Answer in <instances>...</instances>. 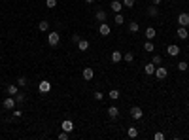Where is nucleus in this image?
Listing matches in <instances>:
<instances>
[{"label":"nucleus","mask_w":189,"mask_h":140,"mask_svg":"<svg viewBox=\"0 0 189 140\" xmlns=\"http://www.w3.org/2000/svg\"><path fill=\"white\" fill-rule=\"evenodd\" d=\"M59 40H61V34L57 30H51L49 34H47V44H49V46H57Z\"/></svg>","instance_id":"f257e3e1"},{"label":"nucleus","mask_w":189,"mask_h":140,"mask_svg":"<svg viewBox=\"0 0 189 140\" xmlns=\"http://www.w3.org/2000/svg\"><path fill=\"white\" fill-rule=\"evenodd\" d=\"M15 97H6V99H4V102H2V106H4V110H15Z\"/></svg>","instance_id":"f03ea898"},{"label":"nucleus","mask_w":189,"mask_h":140,"mask_svg":"<svg viewBox=\"0 0 189 140\" xmlns=\"http://www.w3.org/2000/svg\"><path fill=\"white\" fill-rule=\"evenodd\" d=\"M166 76H169V70H166L165 66H161V65H159V66L155 68V78H157V80H165Z\"/></svg>","instance_id":"7ed1b4c3"},{"label":"nucleus","mask_w":189,"mask_h":140,"mask_svg":"<svg viewBox=\"0 0 189 140\" xmlns=\"http://www.w3.org/2000/svg\"><path fill=\"white\" fill-rule=\"evenodd\" d=\"M142 116H144V112L140 106H132L131 108V117L132 119H142Z\"/></svg>","instance_id":"20e7f679"},{"label":"nucleus","mask_w":189,"mask_h":140,"mask_svg":"<svg viewBox=\"0 0 189 140\" xmlns=\"http://www.w3.org/2000/svg\"><path fill=\"white\" fill-rule=\"evenodd\" d=\"M178 23H180V27H189V13L187 11H181L178 15Z\"/></svg>","instance_id":"39448f33"},{"label":"nucleus","mask_w":189,"mask_h":140,"mask_svg":"<svg viewBox=\"0 0 189 140\" xmlns=\"http://www.w3.org/2000/svg\"><path fill=\"white\" fill-rule=\"evenodd\" d=\"M38 91H40V93H49V91H51V81H47V80L40 81L38 83Z\"/></svg>","instance_id":"423d86ee"},{"label":"nucleus","mask_w":189,"mask_h":140,"mask_svg":"<svg viewBox=\"0 0 189 140\" xmlns=\"http://www.w3.org/2000/svg\"><path fill=\"white\" fill-rule=\"evenodd\" d=\"M180 46H176V44H170L169 47H166V53H169L170 55V57H178V55H180Z\"/></svg>","instance_id":"0eeeda50"},{"label":"nucleus","mask_w":189,"mask_h":140,"mask_svg":"<svg viewBox=\"0 0 189 140\" xmlns=\"http://www.w3.org/2000/svg\"><path fill=\"white\" fill-rule=\"evenodd\" d=\"M93 78H95V70L91 68V66H87L85 70H83V80H85V81H91Z\"/></svg>","instance_id":"6e6552de"},{"label":"nucleus","mask_w":189,"mask_h":140,"mask_svg":"<svg viewBox=\"0 0 189 140\" xmlns=\"http://www.w3.org/2000/svg\"><path fill=\"white\" fill-rule=\"evenodd\" d=\"M178 38L180 40H187L189 38V32H187V27H180V29H178Z\"/></svg>","instance_id":"1a4fd4ad"},{"label":"nucleus","mask_w":189,"mask_h":140,"mask_svg":"<svg viewBox=\"0 0 189 140\" xmlns=\"http://www.w3.org/2000/svg\"><path fill=\"white\" fill-rule=\"evenodd\" d=\"M146 13H148L150 17H157V15H159V8H157L155 4H153V6H148V10H146Z\"/></svg>","instance_id":"9d476101"},{"label":"nucleus","mask_w":189,"mask_h":140,"mask_svg":"<svg viewBox=\"0 0 189 140\" xmlns=\"http://www.w3.org/2000/svg\"><path fill=\"white\" fill-rule=\"evenodd\" d=\"M95 19H96V21H100V23H104V21L108 19V13L104 11V10H99V11L95 13Z\"/></svg>","instance_id":"9b49d317"},{"label":"nucleus","mask_w":189,"mask_h":140,"mask_svg":"<svg viewBox=\"0 0 189 140\" xmlns=\"http://www.w3.org/2000/svg\"><path fill=\"white\" fill-rule=\"evenodd\" d=\"M61 127H62V131H66V132H72V131H74V123L70 121V119H65V121H62V125H61Z\"/></svg>","instance_id":"f8f14e48"},{"label":"nucleus","mask_w":189,"mask_h":140,"mask_svg":"<svg viewBox=\"0 0 189 140\" xmlns=\"http://www.w3.org/2000/svg\"><path fill=\"white\" fill-rule=\"evenodd\" d=\"M99 32H100V36H108V34H110V25L108 23H100Z\"/></svg>","instance_id":"ddd939ff"},{"label":"nucleus","mask_w":189,"mask_h":140,"mask_svg":"<svg viewBox=\"0 0 189 140\" xmlns=\"http://www.w3.org/2000/svg\"><path fill=\"white\" fill-rule=\"evenodd\" d=\"M110 8H112V10H114L115 13H121V10H123V4L119 2V0H114V2H112V4H110Z\"/></svg>","instance_id":"4468645a"},{"label":"nucleus","mask_w":189,"mask_h":140,"mask_svg":"<svg viewBox=\"0 0 189 140\" xmlns=\"http://www.w3.org/2000/svg\"><path fill=\"white\" fill-rule=\"evenodd\" d=\"M108 116L112 117V119H115V117L119 116V108H117V106H110L108 108Z\"/></svg>","instance_id":"2eb2a0df"},{"label":"nucleus","mask_w":189,"mask_h":140,"mask_svg":"<svg viewBox=\"0 0 189 140\" xmlns=\"http://www.w3.org/2000/svg\"><path fill=\"white\" fill-rule=\"evenodd\" d=\"M121 61H123L121 51H112V62H121Z\"/></svg>","instance_id":"dca6fc26"},{"label":"nucleus","mask_w":189,"mask_h":140,"mask_svg":"<svg viewBox=\"0 0 189 140\" xmlns=\"http://www.w3.org/2000/svg\"><path fill=\"white\" fill-rule=\"evenodd\" d=\"M6 93H8V95H11V97H15V95L19 93V87L11 83V85H8V87H6Z\"/></svg>","instance_id":"f3484780"},{"label":"nucleus","mask_w":189,"mask_h":140,"mask_svg":"<svg viewBox=\"0 0 189 140\" xmlns=\"http://www.w3.org/2000/svg\"><path fill=\"white\" fill-rule=\"evenodd\" d=\"M155 68H157V66H155V65H153V62H148V65H146V66H144V72L151 76V74H155Z\"/></svg>","instance_id":"a211bd4d"},{"label":"nucleus","mask_w":189,"mask_h":140,"mask_svg":"<svg viewBox=\"0 0 189 140\" xmlns=\"http://www.w3.org/2000/svg\"><path fill=\"white\" fill-rule=\"evenodd\" d=\"M78 49H80V51H87V49H89V42L80 38V42H78Z\"/></svg>","instance_id":"6ab92c4d"},{"label":"nucleus","mask_w":189,"mask_h":140,"mask_svg":"<svg viewBox=\"0 0 189 140\" xmlns=\"http://www.w3.org/2000/svg\"><path fill=\"white\" fill-rule=\"evenodd\" d=\"M138 30H140V25L136 23V21H131V23H129V32L134 34V32H138Z\"/></svg>","instance_id":"aec40b11"},{"label":"nucleus","mask_w":189,"mask_h":140,"mask_svg":"<svg viewBox=\"0 0 189 140\" xmlns=\"http://www.w3.org/2000/svg\"><path fill=\"white\" fill-rule=\"evenodd\" d=\"M146 38H148V40L155 38V29H153V27H148V29H146Z\"/></svg>","instance_id":"412c9836"},{"label":"nucleus","mask_w":189,"mask_h":140,"mask_svg":"<svg viewBox=\"0 0 189 140\" xmlns=\"http://www.w3.org/2000/svg\"><path fill=\"white\" fill-rule=\"evenodd\" d=\"M127 136H129V138H136V136H138V129H136V127H129V129H127Z\"/></svg>","instance_id":"4be33fe9"},{"label":"nucleus","mask_w":189,"mask_h":140,"mask_svg":"<svg viewBox=\"0 0 189 140\" xmlns=\"http://www.w3.org/2000/svg\"><path fill=\"white\" fill-rule=\"evenodd\" d=\"M38 29H40L42 32L49 30V21H40V23H38Z\"/></svg>","instance_id":"5701e85b"},{"label":"nucleus","mask_w":189,"mask_h":140,"mask_svg":"<svg viewBox=\"0 0 189 140\" xmlns=\"http://www.w3.org/2000/svg\"><path fill=\"white\" fill-rule=\"evenodd\" d=\"M144 49L148 51V53H153V51H155V46L151 44V40H148V42H146V44H144Z\"/></svg>","instance_id":"b1692460"},{"label":"nucleus","mask_w":189,"mask_h":140,"mask_svg":"<svg viewBox=\"0 0 189 140\" xmlns=\"http://www.w3.org/2000/svg\"><path fill=\"white\" fill-rule=\"evenodd\" d=\"M176 68L180 70V72H185V70L189 68V65H187V62H185V61H180V62H178V65H176Z\"/></svg>","instance_id":"393cba45"},{"label":"nucleus","mask_w":189,"mask_h":140,"mask_svg":"<svg viewBox=\"0 0 189 140\" xmlns=\"http://www.w3.org/2000/svg\"><path fill=\"white\" fill-rule=\"evenodd\" d=\"M151 62H153V65H155V66H159L161 65V62H163V57H161V55H153V57H151Z\"/></svg>","instance_id":"a878e982"},{"label":"nucleus","mask_w":189,"mask_h":140,"mask_svg":"<svg viewBox=\"0 0 189 140\" xmlns=\"http://www.w3.org/2000/svg\"><path fill=\"white\" fill-rule=\"evenodd\" d=\"M114 23H115V25H123V23H125V17L121 15V13H115V17H114Z\"/></svg>","instance_id":"bb28decb"},{"label":"nucleus","mask_w":189,"mask_h":140,"mask_svg":"<svg viewBox=\"0 0 189 140\" xmlns=\"http://www.w3.org/2000/svg\"><path fill=\"white\" fill-rule=\"evenodd\" d=\"M123 59H125V62H132L134 61V53H131V51H127L123 55Z\"/></svg>","instance_id":"cd10ccee"},{"label":"nucleus","mask_w":189,"mask_h":140,"mask_svg":"<svg viewBox=\"0 0 189 140\" xmlns=\"http://www.w3.org/2000/svg\"><path fill=\"white\" fill-rule=\"evenodd\" d=\"M108 97H110V99H112V100H117V99H119V91H117V89H112Z\"/></svg>","instance_id":"c85d7f7f"},{"label":"nucleus","mask_w":189,"mask_h":140,"mask_svg":"<svg viewBox=\"0 0 189 140\" xmlns=\"http://www.w3.org/2000/svg\"><path fill=\"white\" fill-rule=\"evenodd\" d=\"M121 4H123V8H132V6H134V0H121Z\"/></svg>","instance_id":"c756f323"},{"label":"nucleus","mask_w":189,"mask_h":140,"mask_svg":"<svg viewBox=\"0 0 189 140\" xmlns=\"http://www.w3.org/2000/svg\"><path fill=\"white\" fill-rule=\"evenodd\" d=\"M23 100H25V93H21V91H19V93L15 95V102H17V104H21Z\"/></svg>","instance_id":"7c9ffc66"},{"label":"nucleus","mask_w":189,"mask_h":140,"mask_svg":"<svg viewBox=\"0 0 189 140\" xmlns=\"http://www.w3.org/2000/svg\"><path fill=\"white\" fill-rule=\"evenodd\" d=\"M17 83H19V87H25V85H27L29 81H27V78H25V76H21V78L17 80Z\"/></svg>","instance_id":"2f4dec72"},{"label":"nucleus","mask_w":189,"mask_h":140,"mask_svg":"<svg viewBox=\"0 0 189 140\" xmlns=\"http://www.w3.org/2000/svg\"><path fill=\"white\" fill-rule=\"evenodd\" d=\"M46 6H47V8H55V6H57V0H46Z\"/></svg>","instance_id":"473e14b6"},{"label":"nucleus","mask_w":189,"mask_h":140,"mask_svg":"<svg viewBox=\"0 0 189 140\" xmlns=\"http://www.w3.org/2000/svg\"><path fill=\"white\" fill-rule=\"evenodd\" d=\"M59 140H68V132H66V131H62L61 135H59Z\"/></svg>","instance_id":"72a5a7b5"},{"label":"nucleus","mask_w":189,"mask_h":140,"mask_svg":"<svg viewBox=\"0 0 189 140\" xmlns=\"http://www.w3.org/2000/svg\"><path fill=\"white\" fill-rule=\"evenodd\" d=\"M95 99H96V100H102V99H104V95L100 93V91H95Z\"/></svg>","instance_id":"f704fd0d"},{"label":"nucleus","mask_w":189,"mask_h":140,"mask_svg":"<svg viewBox=\"0 0 189 140\" xmlns=\"http://www.w3.org/2000/svg\"><path fill=\"white\" fill-rule=\"evenodd\" d=\"M153 138H155V140H165V135H163V132H155V136H153Z\"/></svg>","instance_id":"c9c22d12"},{"label":"nucleus","mask_w":189,"mask_h":140,"mask_svg":"<svg viewBox=\"0 0 189 140\" xmlns=\"http://www.w3.org/2000/svg\"><path fill=\"white\" fill-rule=\"evenodd\" d=\"M21 116H23V112H21V110H15V112H13V117H21Z\"/></svg>","instance_id":"e433bc0d"},{"label":"nucleus","mask_w":189,"mask_h":140,"mask_svg":"<svg viewBox=\"0 0 189 140\" xmlns=\"http://www.w3.org/2000/svg\"><path fill=\"white\" fill-rule=\"evenodd\" d=\"M72 42H74V44H78V42H80V36H78V34H74V36H72Z\"/></svg>","instance_id":"4c0bfd02"},{"label":"nucleus","mask_w":189,"mask_h":140,"mask_svg":"<svg viewBox=\"0 0 189 140\" xmlns=\"http://www.w3.org/2000/svg\"><path fill=\"white\" fill-rule=\"evenodd\" d=\"M151 4H155V6H159V4H161V0H151Z\"/></svg>","instance_id":"58836bf2"},{"label":"nucleus","mask_w":189,"mask_h":140,"mask_svg":"<svg viewBox=\"0 0 189 140\" xmlns=\"http://www.w3.org/2000/svg\"><path fill=\"white\" fill-rule=\"evenodd\" d=\"M85 2H87V4H93V2H96V0H85Z\"/></svg>","instance_id":"ea45409f"},{"label":"nucleus","mask_w":189,"mask_h":140,"mask_svg":"<svg viewBox=\"0 0 189 140\" xmlns=\"http://www.w3.org/2000/svg\"><path fill=\"white\" fill-rule=\"evenodd\" d=\"M187 106H189V104H187Z\"/></svg>","instance_id":"a19ab883"}]
</instances>
